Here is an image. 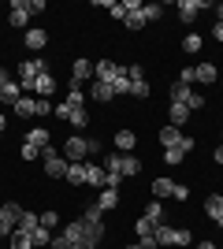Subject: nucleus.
<instances>
[{"label": "nucleus", "instance_id": "f257e3e1", "mask_svg": "<svg viewBox=\"0 0 223 249\" xmlns=\"http://www.w3.org/2000/svg\"><path fill=\"white\" fill-rule=\"evenodd\" d=\"M101 164H104L108 175H119V178H134L141 171V160L134 153H108L101 156Z\"/></svg>", "mask_w": 223, "mask_h": 249}, {"label": "nucleus", "instance_id": "f03ea898", "mask_svg": "<svg viewBox=\"0 0 223 249\" xmlns=\"http://www.w3.org/2000/svg\"><path fill=\"white\" fill-rule=\"evenodd\" d=\"M64 238L71 242H101L104 238V223H89V219H71L64 231H60Z\"/></svg>", "mask_w": 223, "mask_h": 249}, {"label": "nucleus", "instance_id": "7ed1b4c3", "mask_svg": "<svg viewBox=\"0 0 223 249\" xmlns=\"http://www.w3.org/2000/svg\"><path fill=\"white\" fill-rule=\"evenodd\" d=\"M153 242H156V249H160V246H190L193 234H190V227H171V223H160V227L153 231Z\"/></svg>", "mask_w": 223, "mask_h": 249}, {"label": "nucleus", "instance_id": "20e7f679", "mask_svg": "<svg viewBox=\"0 0 223 249\" xmlns=\"http://www.w3.org/2000/svg\"><path fill=\"white\" fill-rule=\"evenodd\" d=\"M41 74H49V60H41V56L22 60V67H19V86H22V93H26V89H34Z\"/></svg>", "mask_w": 223, "mask_h": 249}, {"label": "nucleus", "instance_id": "39448f33", "mask_svg": "<svg viewBox=\"0 0 223 249\" xmlns=\"http://www.w3.org/2000/svg\"><path fill=\"white\" fill-rule=\"evenodd\" d=\"M41 164H45V175L49 178H64L67 175V160H64V153H56V145L41 149Z\"/></svg>", "mask_w": 223, "mask_h": 249}, {"label": "nucleus", "instance_id": "423d86ee", "mask_svg": "<svg viewBox=\"0 0 223 249\" xmlns=\"http://www.w3.org/2000/svg\"><path fill=\"white\" fill-rule=\"evenodd\" d=\"M60 153H64L67 164H78V160H86V156H89V149H86V138H82V134H71V138L64 142V149H60Z\"/></svg>", "mask_w": 223, "mask_h": 249}, {"label": "nucleus", "instance_id": "0eeeda50", "mask_svg": "<svg viewBox=\"0 0 223 249\" xmlns=\"http://www.w3.org/2000/svg\"><path fill=\"white\" fill-rule=\"evenodd\" d=\"M8 22L15 26V30H30V0H11Z\"/></svg>", "mask_w": 223, "mask_h": 249}, {"label": "nucleus", "instance_id": "6e6552de", "mask_svg": "<svg viewBox=\"0 0 223 249\" xmlns=\"http://www.w3.org/2000/svg\"><path fill=\"white\" fill-rule=\"evenodd\" d=\"M119 74H123V67H119L116 60H97L93 63V82H108V86H112Z\"/></svg>", "mask_w": 223, "mask_h": 249}, {"label": "nucleus", "instance_id": "1a4fd4ad", "mask_svg": "<svg viewBox=\"0 0 223 249\" xmlns=\"http://www.w3.org/2000/svg\"><path fill=\"white\" fill-rule=\"evenodd\" d=\"M175 11H179V19L190 26V22H197V15H201V11H208V4H205V0H179V4H175Z\"/></svg>", "mask_w": 223, "mask_h": 249}, {"label": "nucleus", "instance_id": "9d476101", "mask_svg": "<svg viewBox=\"0 0 223 249\" xmlns=\"http://www.w3.org/2000/svg\"><path fill=\"white\" fill-rule=\"evenodd\" d=\"M82 82H93V63L86 56L71 63V89H82Z\"/></svg>", "mask_w": 223, "mask_h": 249}, {"label": "nucleus", "instance_id": "9b49d317", "mask_svg": "<svg viewBox=\"0 0 223 249\" xmlns=\"http://www.w3.org/2000/svg\"><path fill=\"white\" fill-rule=\"evenodd\" d=\"M86 186L108 190V171H104V164H89V160H86Z\"/></svg>", "mask_w": 223, "mask_h": 249}, {"label": "nucleus", "instance_id": "f8f14e48", "mask_svg": "<svg viewBox=\"0 0 223 249\" xmlns=\"http://www.w3.org/2000/svg\"><path fill=\"white\" fill-rule=\"evenodd\" d=\"M205 216L223 231V194H208V197H205Z\"/></svg>", "mask_w": 223, "mask_h": 249}, {"label": "nucleus", "instance_id": "ddd939ff", "mask_svg": "<svg viewBox=\"0 0 223 249\" xmlns=\"http://www.w3.org/2000/svg\"><path fill=\"white\" fill-rule=\"evenodd\" d=\"M22 45H26V49H30V52H41L45 45H49V34H45L41 26H30V30L22 34Z\"/></svg>", "mask_w": 223, "mask_h": 249}, {"label": "nucleus", "instance_id": "4468645a", "mask_svg": "<svg viewBox=\"0 0 223 249\" xmlns=\"http://www.w3.org/2000/svg\"><path fill=\"white\" fill-rule=\"evenodd\" d=\"M190 108H186V104H168V123L171 126H179V130H182V126H186V123H190Z\"/></svg>", "mask_w": 223, "mask_h": 249}, {"label": "nucleus", "instance_id": "2eb2a0df", "mask_svg": "<svg viewBox=\"0 0 223 249\" xmlns=\"http://www.w3.org/2000/svg\"><path fill=\"white\" fill-rule=\"evenodd\" d=\"M26 142L37 145V149H49V145H52V130H45V126H30V130H26Z\"/></svg>", "mask_w": 223, "mask_h": 249}, {"label": "nucleus", "instance_id": "dca6fc26", "mask_svg": "<svg viewBox=\"0 0 223 249\" xmlns=\"http://www.w3.org/2000/svg\"><path fill=\"white\" fill-rule=\"evenodd\" d=\"M153 201H168V197H175V182L171 178H153Z\"/></svg>", "mask_w": 223, "mask_h": 249}, {"label": "nucleus", "instance_id": "f3484780", "mask_svg": "<svg viewBox=\"0 0 223 249\" xmlns=\"http://www.w3.org/2000/svg\"><path fill=\"white\" fill-rule=\"evenodd\" d=\"M64 182H67V186H86V160H78V164H67Z\"/></svg>", "mask_w": 223, "mask_h": 249}, {"label": "nucleus", "instance_id": "a211bd4d", "mask_svg": "<svg viewBox=\"0 0 223 249\" xmlns=\"http://www.w3.org/2000/svg\"><path fill=\"white\" fill-rule=\"evenodd\" d=\"M34 93L49 101V97L56 93V74H52V71H49V74H41V78H37V86H34Z\"/></svg>", "mask_w": 223, "mask_h": 249}, {"label": "nucleus", "instance_id": "6ab92c4d", "mask_svg": "<svg viewBox=\"0 0 223 249\" xmlns=\"http://www.w3.org/2000/svg\"><path fill=\"white\" fill-rule=\"evenodd\" d=\"M156 138H160V145H164V149H175V145L182 142V130H179V126H171V123H168V126H164V130H160Z\"/></svg>", "mask_w": 223, "mask_h": 249}, {"label": "nucleus", "instance_id": "aec40b11", "mask_svg": "<svg viewBox=\"0 0 223 249\" xmlns=\"http://www.w3.org/2000/svg\"><path fill=\"white\" fill-rule=\"evenodd\" d=\"M190 93H193V86L171 82V89H168V101H171V104H186V101H190Z\"/></svg>", "mask_w": 223, "mask_h": 249}, {"label": "nucleus", "instance_id": "412c9836", "mask_svg": "<svg viewBox=\"0 0 223 249\" xmlns=\"http://www.w3.org/2000/svg\"><path fill=\"white\" fill-rule=\"evenodd\" d=\"M116 205H119V190H101V194H97V208H101V212H112Z\"/></svg>", "mask_w": 223, "mask_h": 249}, {"label": "nucleus", "instance_id": "4be33fe9", "mask_svg": "<svg viewBox=\"0 0 223 249\" xmlns=\"http://www.w3.org/2000/svg\"><path fill=\"white\" fill-rule=\"evenodd\" d=\"M134 145H138L134 130H116V153H130Z\"/></svg>", "mask_w": 223, "mask_h": 249}, {"label": "nucleus", "instance_id": "5701e85b", "mask_svg": "<svg viewBox=\"0 0 223 249\" xmlns=\"http://www.w3.org/2000/svg\"><path fill=\"white\" fill-rule=\"evenodd\" d=\"M145 219H153V223H168V212H164V201H149L145 205Z\"/></svg>", "mask_w": 223, "mask_h": 249}, {"label": "nucleus", "instance_id": "b1692460", "mask_svg": "<svg viewBox=\"0 0 223 249\" xmlns=\"http://www.w3.org/2000/svg\"><path fill=\"white\" fill-rule=\"evenodd\" d=\"M11 249H34V238H30V231H22V227H15L11 231Z\"/></svg>", "mask_w": 223, "mask_h": 249}, {"label": "nucleus", "instance_id": "393cba45", "mask_svg": "<svg viewBox=\"0 0 223 249\" xmlns=\"http://www.w3.org/2000/svg\"><path fill=\"white\" fill-rule=\"evenodd\" d=\"M89 97H93V101H101V104H108L116 93H112V86H108V82H93V86H89Z\"/></svg>", "mask_w": 223, "mask_h": 249}, {"label": "nucleus", "instance_id": "a878e982", "mask_svg": "<svg viewBox=\"0 0 223 249\" xmlns=\"http://www.w3.org/2000/svg\"><path fill=\"white\" fill-rule=\"evenodd\" d=\"M19 227H22V231H37V227H41V212H30V208H22Z\"/></svg>", "mask_w": 223, "mask_h": 249}, {"label": "nucleus", "instance_id": "bb28decb", "mask_svg": "<svg viewBox=\"0 0 223 249\" xmlns=\"http://www.w3.org/2000/svg\"><path fill=\"white\" fill-rule=\"evenodd\" d=\"M19 97H22V86H19V78H15L11 86H4V89H0V104H15Z\"/></svg>", "mask_w": 223, "mask_h": 249}, {"label": "nucleus", "instance_id": "cd10ccee", "mask_svg": "<svg viewBox=\"0 0 223 249\" xmlns=\"http://www.w3.org/2000/svg\"><path fill=\"white\" fill-rule=\"evenodd\" d=\"M153 231H156V223H153V219H145V216H141V219H134V234H138L141 242H149V238H153Z\"/></svg>", "mask_w": 223, "mask_h": 249}, {"label": "nucleus", "instance_id": "c85d7f7f", "mask_svg": "<svg viewBox=\"0 0 223 249\" xmlns=\"http://www.w3.org/2000/svg\"><path fill=\"white\" fill-rule=\"evenodd\" d=\"M216 74H220V71H216V63H197V82H201V86L216 82Z\"/></svg>", "mask_w": 223, "mask_h": 249}, {"label": "nucleus", "instance_id": "c756f323", "mask_svg": "<svg viewBox=\"0 0 223 249\" xmlns=\"http://www.w3.org/2000/svg\"><path fill=\"white\" fill-rule=\"evenodd\" d=\"M0 212H4V219H8V223H15V227H19L22 205H15V201H4V205H0Z\"/></svg>", "mask_w": 223, "mask_h": 249}, {"label": "nucleus", "instance_id": "7c9ffc66", "mask_svg": "<svg viewBox=\"0 0 223 249\" xmlns=\"http://www.w3.org/2000/svg\"><path fill=\"white\" fill-rule=\"evenodd\" d=\"M11 112L22 115V119H26V115H34V97H19V101L11 104Z\"/></svg>", "mask_w": 223, "mask_h": 249}, {"label": "nucleus", "instance_id": "2f4dec72", "mask_svg": "<svg viewBox=\"0 0 223 249\" xmlns=\"http://www.w3.org/2000/svg\"><path fill=\"white\" fill-rule=\"evenodd\" d=\"M67 123H71L74 130H86V126H89V115H86V108H71V119H67Z\"/></svg>", "mask_w": 223, "mask_h": 249}, {"label": "nucleus", "instance_id": "473e14b6", "mask_svg": "<svg viewBox=\"0 0 223 249\" xmlns=\"http://www.w3.org/2000/svg\"><path fill=\"white\" fill-rule=\"evenodd\" d=\"M123 26H127V30H141V26H145V11H130L127 19H123Z\"/></svg>", "mask_w": 223, "mask_h": 249}, {"label": "nucleus", "instance_id": "72a5a7b5", "mask_svg": "<svg viewBox=\"0 0 223 249\" xmlns=\"http://www.w3.org/2000/svg\"><path fill=\"white\" fill-rule=\"evenodd\" d=\"M201 34H186V37H182V52H190V56H193V52H201Z\"/></svg>", "mask_w": 223, "mask_h": 249}, {"label": "nucleus", "instance_id": "f704fd0d", "mask_svg": "<svg viewBox=\"0 0 223 249\" xmlns=\"http://www.w3.org/2000/svg\"><path fill=\"white\" fill-rule=\"evenodd\" d=\"M82 219H89V223H104V212L97 208V201H89V205L82 208Z\"/></svg>", "mask_w": 223, "mask_h": 249}, {"label": "nucleus", "instance_id": "c9c22d12", "mask_svg": "<svg viewBox=\"0 0 223 249\" xmlns=\"http://www.w3.org/2000/svg\"><path fill=\"white\" fill-rule=\"evenodd\" d=\"M34 115H37V119L52 115V101H45V97H34Z\"/></svg>", "mask_w": 223, "mask_h": 249}, {"label": "nucleus", "instance_id": "e433bc0d", "mask_svg": "<svg viewBox=\"0 0 223 249\" xmlns=\"http://www.w3.org/2000/svg\"><path fill=\"white\" fill-rule=\"evenodd\" d=\"M112 93H116V97H130V78H127V74H119L116 82H112Z\"/></svg>", "mask_w": 223, "mask_h": 249}, {"label": "nucleus", "instance_id": "4c0bfd02", "mask_svg": "<svg viewBox=\"0 0 223 249\" xmlns=\"http://www.w3.org/2000/svg\"><path fill=\"white\" fill-rule=\"evenodd\" d=\"M67 108H86V93H82V89H67Z\"/></svg>", "mask_w": 223, "mask_h": 249}, {"label": "nucleus", "instance_id": "58836bf2", "mask_svg": "<svg viewBox=\"0 0 223 249\" xmlns=\"http://www.w3.org/2000/svg\"><path fill=\"white\" fill-rule=\"evenodd\" d=\"M182 160H186V153H182V149H164V164H171V167H179Z\"/></svg>", "mask_w": 223, "mask_h": 249}, {"label": "nucleus", "instance_id": "ea45409f", "mask_svg": "<svg viewBox=\"0 0 223 249\" xmlns=\"http://www.w3.org/2000/svg\"><path fill=\"white\" fill-rule=\"evenodd\" d=\"M123 74H127L130 82H145V71H141V63H130V67H123Z\"/></svg>", "mask_w": 223, "mask_h": 249}, {"label": "nucleus", "instance_id": "a19ab883", "mask_svg": "<svg viewBox=\"0 0 223 249\" xmlns=\"http://www.w3.org/2000/svg\"><path fill=\"white\" fill-rule=\"evenodd\" d=\"M175 82H182V86H193V82H197V67H182Z\"/></svg>", "mask_w": 223, "mask_h": 249}, {"label": "nucleus", "instance_id": "79ce46f5", "mask_svg": "<svg viewBox=\"0 0 223 249\" xmlns=\"http://www.w3.org/2000/svg\"><path fill=\"white\" fill-rule=\"evenodd\" d=\"M19 156H22V160H41V149H37V145H30V142H22Z\"/></svg>", "mask_w": 223, "mask_h": 249}, {"label": "nucleus", "instance_id": "37998d69", "mask_svg": "<svg viewBox=\"0 0 223 249\" xmlns=\"http://www.w3.org/2000/svg\"><path fill=\"white\" fill-rule=\"evenodd\" d=\"M141 11H145V22H156L160 15H164V8H160V4H141Z\"/></svg>", "mask_w": 223, "mask_h": 249}, {"label": "nucleus", "instance_id": "c03bdc74", "mask_svg": "<svg viewBox=\"0 0 223 249\" xmlns=\"http://www.w3.org/2000/svg\"><path fill=\"white\" fill-rule=\"evenodd\" d=\"M130 97L145 101V97H149V82H130Z\"/></svg>", "mask_w": 223, "mask_h": 249}, {"label": "nucleus", "instance_id": "a18cd8bd", "mask_svg": "<svg viewBox=\"0 0 223 249\" xmlns=\"http://www.w3.org/2000/svg\"><path fill=\"white\" fill-rule=\"evenodd\" d=\"M56 223H60V212H52V208H49V212H41V227H49V231H52Z\"/></svg>", "mask_w": 223, "mask_h": 249}, {"label": "nucleus", "instance_id": "49530a36", "mask_svg": "<svg viewBox=\"0 0 223 249\" xmlns=\"http://www.w3.org/2000/svg\"><path fill=\"white\" fill-rule=\"evenodd\" d=\"M186 108H190V112H201V108H205V97L197 93V89H193V93H190V101H186Z\"/></svg>", "mask_w": 223, "mask_h": 249}, {"label": "nucleus", "instance_id": "de8ad7c7", "mask_svg": "<svg viewBox=\"0 0 223 249\" xmlns=\"http://www.w3.org/2000/svg\"><path fill=\"white\" fill-rule=\"evenodd\" d=\"M49 249H74V242L64 238V234H52V246H49Z\"/></svg>", "mask_w": 223, "mask_h": 249}, {"label": "nucleus", "instance_id": "09e8293b", "mask_svg": "<svg viewBox=\"0 0 223 249\" xmlns=\"http://www.w3.org/2000/svg\"><path fill=\"white\" fill-rule=\"evenodd\" d=\"M86 149H89V156H101L104 145H101V138H86Z\"/></svg>", "mask_w": 223, "mask_h": 249}, {"label": "nucleus", "instance_id": "8fccbe9b", "mask_svg": "<svg viewBox=\"0 0 223 249\" xmlns=\"http://www.w3.org/2000/svg\"><path fill=\"white\" fill-rule=\"evenodd\" d=\"M11 231H15V223H8L4 212H0V238H11Z\"/></svg>", "mask_w": 223, "mask_h": 249}, {"label": "nucleus", "instance_id": "3c124183", "mask_svg": "<svg viewBox=\"0 0 223 249\" xmlns=\"http://www.w3.org/2000/svg\"><path fill=\"white\" fill-rule=\"evenodd\" d=\"M11 82H15V74H11L8 67H0V89H4V86H11Z\"/></svg>", "mask_w": 223, "mask_h": 249}, {"label": "nucleus", "instance_id": "603ef678", "mask_svg": "<svg viewBox=\"0 0 223 249\" xmlns=\"http://www.w3.org/2000/svg\"><path fill=\"white\" fill-rule=\"evenodd\" d=\"M175 201H190V190L182 186V182H175Z\"/></svg>", "mask_w": 223, "mask_h": 249}, {"label": "nucleus", "instance_id": "864d4df0", "mask_svg": "<svg viewBox=\"0 0 223 249\" xmlns=\"http://www.w3.org/2000/svg\"><path fill=\"white\" fill-rule=\"evenodd\" d=\"M127 249H156V242L149 238V242H138V246H127Z\"/></svg>", "mask_w": 223, "mask_h": 249}, {"label": "nucleus", "instance_id": "5fc2aeb1", "mask_svg": "<svg viewBox=\"0 0 223 249\" xmlns=\"http://www.w3.org/2000/svg\"><path fill=\"white\" fill-rule=\"evenodd\" d=\"M212 37H216V41H223V22H216V26H212Z\"/></svg>", "mask_w": 223, "mask_h": 249}, {"label": "nucleus", "instance_id": "6e6d98bb", "mask_svg": "<svg viewBox=\"0 0 223 249\" xmlns=\"http://www.w3.org/2000/svg\"><path fill=\"white\" fill-rule=\"evenodd\" d=\"M212 160H216V164H223V145H220V149L212 153Z\"/></svg>", "mask_w": 223, "mask_h": 249}, {"label": "nucleus", "instance_id": "4d7b16f0", "mask_svg": "<svg viewBox=\"0 0 223 249\" xmlns=\"http://www.w3.org/2000/svg\"><path fill=\"white\" fill-rule=\"evenodd\" d=\"M4 126H8V119H4V115H0V138H4Z\"/></svg>", "mask_w": 223, "mask_h": 249}, {"label": "nucleus", "instance_id": "13d9d810", "mask_svg": "<svg viewBox=\"0 0 223 249\" xmlns=\"http://www.w3.org/2000/svg\"><path fill=\"white\" fill-rule=\"evenodd\" d=\"M197 249H216V246H212V242H201V246H197Z\"/></svg>", "mask_w": 223, "mask_h": 249}, {"label": "nucleus", "instance_id": "bf43d9fd", "mask_svg": "<svg viewBox=\"0 0 223 249\" xmlns=\"http://www.w3.org/2000/svg\"><path fill=\"white\" fill-rule=\"evenodd\" d=\"M220 145H223V130H220Z\"/></svg>", "mask_w": 223, "mask_h": 249}]
</instances>
